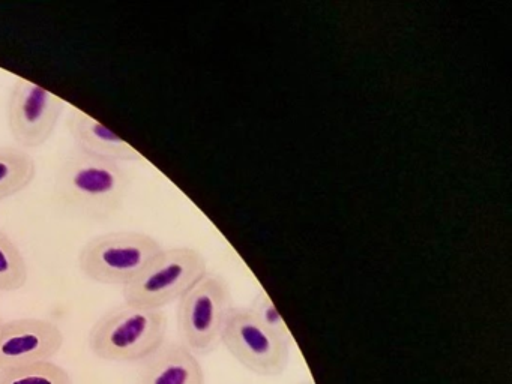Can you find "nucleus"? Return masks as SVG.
<instances>
[{"label":"nucleus","mask_w":512,"mask_h":384,"mask_svg":"<svg viewBox=\"0 0 512 384\" xmlns=\"http://www.w3.org/2000/svg\"><path fill=\"white\" fill-rule=\"evenodd\" d=\"M128 185L122 164L77 149L59 170L56 194L76 212L100 218L121 207Z\"/></svg>","instance_id":"obj_1"},{"label":"nucleus","mask_w":512,"mask_h":384,"mask_svg":"<svg viewBox=\"0 0 512 384\" xmlns=\"http://www.w3.org/2000/svg\"><path fill=\"white\" fill-rule=\"evenodd\" d=\"M163 309L128 305L113 309L92 327L89 345L95 356L110 362L148 359L166 341Z\"/></svg>","instance_id":"obj_2"},{"label":"nucleus","mask_w":512,"mask_h":384,"mask_svg":"<svg viewBox=\"0 0 512 384\" xmlns=\"http://www.w3.org/2000/svg\"><path fill=\"white\" fill-rule=\"evenodd\" d=\"M163 251L154 237L139 231H113L94 237L79 255L82 272L100 284L125 285L145 272Z\"/></svg>","instance_id":"obj_3"},{"label":"nucleus","mask_w":512,"mask_h":384,"mask_svg":"<svg viewBox=\"0 0 512 384\" xmlns=\"http://www.w3.org/2000/svg\"><path fill=\"white\" fill-rule=\"evenodd\" d=\"M206 273L205 258L197 249H163L142 275L122 287V294L128 305L161 309L181 299Z\"/></svg>","instance_id":"obj_4"},{"label":"nucleus","mask_w":512,"mask_h":384,"mask_svg":"<svg viewBox=\"0 0 512 384\" xmlns=\"http://www.w3.org/2000/svg\"><path fill=\"white\" fill-rule=\"evenodd\" d=\"M233 308L229 285L221 276L206 273L179 299L181 342L194 354H208L221 344L227 315Z\"/></svg>","instance_id":"obj_5"},{"label":"nucleus","mask_w":512,"mask_h":384,"mask_svg":"<svg viewBox=\"0 0 512 384\" xmlns=\"http://www.w3.org/2000/svg\"><path fill=\"white\" fill-rule=\"evenodd\" d=\"M221 344L245 368L263 377L283 374L290 345L269 332L247 306H233L224 324Z\"/></svg>","instance_id":"obj_6"},{"label":"nucleus","mask_w":512,"mask_h":384,"mask_svg":"<svg viewBox=\"0 0 512 384\" xmlns=\"http://www.w3.org/2000/svg\"><path fill=\"white\" fill-rule=\"evenodd\" d=\"M65 102L25 78H17L8 102V125L14 140L26 149L43 146L58 126Z\"/></svg>","instance_id":"obj_7"},{"label":"nucleus","mask_w":512,"mask_h":384,"mask_svg":"<svg viewBox=\"0 0 512 384\" xmlns=\"http://www.w3.org/2000/svg\"><path fill=\"white\" fill-rule=\"evenodd\" d=\"M64 333L43 318H17L0 324V371L47 362L61 351Z\"/></svg>","instance_id":"obj_8"},{"label":"nucleus","mask_w":512,"mask_h":384,"mask_svg":"<svg viewBox=\"0 0 512 384\" xmlns=\"http://www.w3.org/2000/svg\"><path fill=\"white\" fill-rule=\"evenodd\" d=\"M137 384H206V378L196 354L170 342L145 359Z\"/></svg>","instance_id":"obj_9"},{"label":"nucleus","mask_w":512,"mask_h":384,"mask_svg":"<svg viewBox=\"0 0 512 384\" xmlns=\"http://www.w3.org/2000/svg\"><path fill=\"white\" fill-rule=\"evenodd\" d=\"M68 129L76 141L77 149L89 155L100 156L119 164L142 159V155L130 143L79 108H71Z\"/></svg>","instance_id":"obj_10"},{"label":"nucleus","mask_w":512,"mask_h":384,"mask_svg":"<svg viewBox=\"0 0 512 384\" xmlns=\"http://www.w3.org/2000/svg\"><path fill=\"white\" fill-rule=\"evenodd\" d=\"M37 164L26 150L0 147V201L14 197L34 182Z\"/></svg>","instance_id":"obj_11"},{"label":"nucleus","mask_w":512,"mask_h":384,"mask_svg":"<svg viewBox=\"0 0 512 384\" xmlns=\"http://www.w3.org/2000/svg\"><path fill=\"white\" fill-rule=\"evenodd\" d=\"M28 281V264L19 246L0 230V293L17 291Z\"/></svg>","instance_id":"obj_12"},{"label":"nucleus","mask_w":512,"mask_h":384,"mask_svg":"<svg viewBox=\"0 0 512 384\" xmlns=\"http://www.w3.org/2000/svg\"><path fill=\"white\" fill-rule=\"evenodd\" d=\"M0 384H73L67 369L52 360L0 371Z\"/></svg>","instance_id":"obj_13"},{"label":"nucleus","mask_w":512,"mask_h":384,"mask_svg":"<svg viewBox=\"0 0 512 384\" xmlns=\"http://www.w3.org/2000/svg\"><path fill=\"white\" fill-rule=\"evenodd\" d=\"M248 308H250L254 317H256L269 332L274 333L275 336L283 339L287 344H292V332H290L289 327H287L283 315L280 314L277 306H275L274 300L269 297V294L266 293L265 290H260L259 293L256 294L253 303H251Z\"/></svg>","instance_id":"obj_14"},{"label":"nucleus","mask_w":512,"mask_h":384,"mask_svg":"<svg viewBox=\"0 0 512 384\" xmlns=\"http://www.w3.org/2000/svg\"><path fill=\"white\" fill-rule=\"evenodd\" d=\"M298 384H314L313 381H301V383Z\"/></svg>","instance_id":"obj_15"},{"label":"nucleus","mask_w":512,"mask_h":384,"mask_svg":"<svg viewBox=\"0 0 512 384\" xmlns=\"http://www.w3.org/2000/svg\"><path fill=\"white\" fill-rule=\"evenodd\" d=\"M4 323V321H2V318H0V324Z\"/></svg>","instance_id":"obj_16"}]
</instances>
